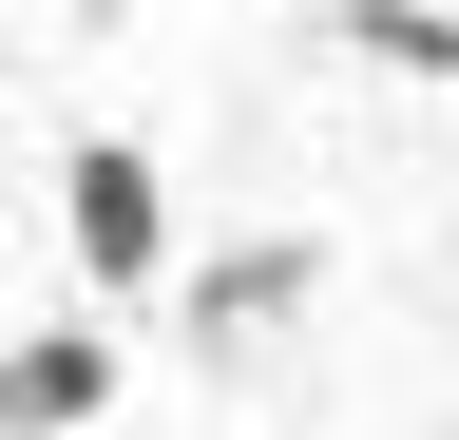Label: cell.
Listing matches in <instances>:
<instances>
[{
	"label": "cell",
	"instance_id": "obj_1",
	"mask_svg": "<svg viewBox=\"0 0 459 440\" xmlns=\"http://www.w3.org/2000/svg\"><path fill=\"white\" fill-rule=\"evenodd\" d=\"M57 230H77V288H115V306L172 288V173L134 134H77V153H57Z\"/></svg>",
	"mask_w": 459,
	"mask_h": 440
},
{
	"label": "cell",
	"instance_id": "obj_3",
	"mask_svg": "<svg viewBox=\"0 0 459 440\" xmlns=\"http://www.w3.org/2000/svg\"><path fill=\"white\" fill-rule=\"evenodd\" d=\"M307 288H325V249H307V230H268V249H211V268H192V345H249V325H287Z\"/></svg>",
	"mask_w": 459,
	"mask_h": 440
},
{
	"label": "cell",
	"instance_id": "obj_2",
	"mask_svg": "<svg viewBox=\"0 0 459 440\" xmlns=\"http://www.w3.org/2000/svg\"><path fill=\"white\" fill-rule=\"evenodd\" d=\"M115 402V325H20L0 345V440H77Z\"/></svg>",
	"mask_w": 459,
	"mask_h": 440
},
{
	"label": "cell",
	"instance_id": "obj_4",
	"mask_svg": "<svg viewBox=\"0 0 459 440\" xmlns=\"http://www.w3.org/2000/svg\"><path fill=\"white\" fill-rule=\"evenodd\" d=\"M344 58H383V77H459V0H344Z\"/></svg>",
	"mask_w": 459,
	"mask_h": 440
}]
</instances>
